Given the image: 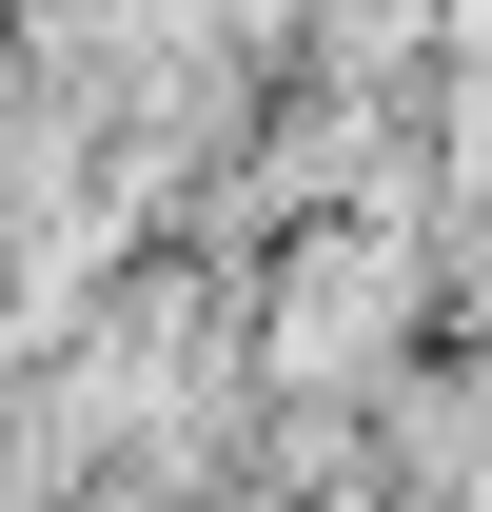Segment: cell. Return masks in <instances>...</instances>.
I'll return each mask as SVG.
<instances>
[{"instance_id":"obj_1","label":"cell","mask_w":492,"mask_h":512,"mask_svg":"<svg viewBox=\"0 0 492 512\" xmlns=\"http://www.w3.org/2000/svg\"><path fill=\"white\" fill-rule=\"evenodd\" d=\"M394 296H414V276L335 237V256L296 276V375H355V355H394Z\"/></svg>"}]
</instances>
